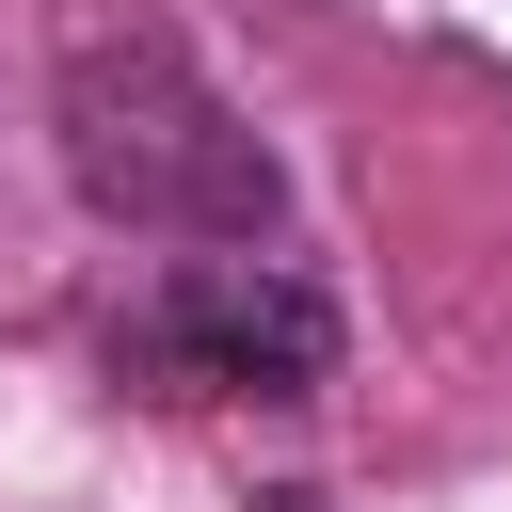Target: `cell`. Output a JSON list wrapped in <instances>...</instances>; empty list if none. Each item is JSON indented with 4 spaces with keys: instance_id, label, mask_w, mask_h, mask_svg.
<instances>
[{
    "instance_id": "cell-2",
    "label": "cell",
    "mask_w": 512,
    "mask_h": 512,
    "mask_svg": "<svg viewBox=\"0 0 512 512\" xmlns=\"http://www.w3.org/2000/svg\"><path fill=\"white\" fill-rule=\"evenodd\" d=\"M144 384H176V400H320L336 384V304L288 272V256H176L144 304H128V336H112Z\"/></svg>"
},
{
    "instance_id": "cell-1",
    "label": "cell",
    "mask_w": 512,
    "mask_h": 512,
    "mask_svg": "<svg viewBox=\"0 0 512 512\" xmlns=\"http://www.w3.org/2000/svg\"><path fill=\"white\" fill-rule=\"evenodd\" d=\"M64 176H80V208L128 224V240L256 256V240L288 224L272 144L240 128V96H224L176 32H80V48H64Z\"/></svg>"
}]
</instances>
